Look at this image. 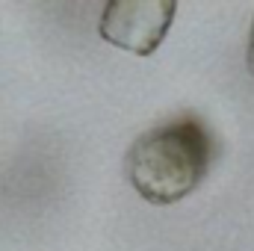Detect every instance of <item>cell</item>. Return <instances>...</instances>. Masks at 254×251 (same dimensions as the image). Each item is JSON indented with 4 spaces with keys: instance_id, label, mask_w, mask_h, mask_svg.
Masks as SVG:
<instances>
[{
    "instance_id": "cell-2",
    "label": "cell",
    "mask_w": 254,
    "mask_h": 251,
    "mask_svg": "<svg viewBox=\"0 0 254 251\" xmlns=\"http://www.w3.org/2000/svg\"><path fill=\"white\" fill-rule=\"evenodd\" d=\"M175 0H110L101 12L98 30L104 42L127 54L151 57L163 45L175 21Z\"/></svg>"
},
{
    "instance_id": "cell-1",
    "label": "cell",
    "mask_w": 254,
    "mask_h": 251,
    "mask_svg": "<svg viewBox=\"0 0 254 251\" xmlns=\"http://www.w3.org/2000/svg\"><path fill=\"white\" fill-rule=\"evenodd\" d=\"M210 157V130L195 116H181L142 133L127 151L125 172L145 201L175 204L207 178Z\"/></svg>"
},
{
    "instance_id": "cell-3",
    "label": "cell",
    "mask_w": 254,
    "mask_h": 251,
    "mask_svg": "<svg viewBox=\"0 0 254 251\" xmlns=\"http://www.w3.org/2000/svg\"><path fill=\"white\" fill-rule=\"evenodd\" d=\"M246 65H249V74L254 77V24H252V33H249V51H246Z\"/></svg>"
}]
</instances>
